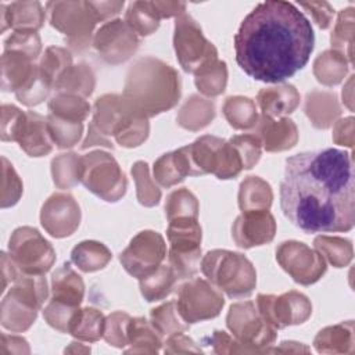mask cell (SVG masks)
<instances>
[{
  "label": "cell",
  "mask_w": 355,
  "mask_h": 355,
  "mask_svg": "<svg viewBox=\"0 0 355 355\" xmlns=\"http://www.w3.org/2000/svg\"><path fill=\"white\" fill-rule=\"evenodd\" d=\"M280 207L305 233L349 232L355 223L352 154L324 147L287 158Z\"/></svg>",
  "instance_id": "cell-1"
},
{
  "label": "cell",
  "mask_w": 355,
  "mask_h": 355,
  "mask_svg": "<svg viewBox=\"0 0 355 355\" xmlns=\"http://www.w3.org/2000/svg\"><path fill=\"white\" fill-rule=\"evenodd\" d=\"M313 44L309 19L297 6L283 0L259 3L234 35L239 67L265 83L283 82L302 69Z\"/></svg>",
  "instance_id": "cell-2"
},
{
  "label": "cell",
  "mask_w": 355,
  "mask_h": 355,
  "mask_svg": "<svg viewBox=\"0 0 355 355\" xmlns=\"http://www.w3.org/2000/svg\"><path fill=\"white\" fill-rule=\"evenodd\" d=\"M122 96L140 115L155 116L179 101V73L161 60L141 57L129 68Z\"/></svg>",
  "instance_id": "cell-3"
},
{
  "label": "cell",
  "mask_w": 355,
  "mask_h": 355,
  "mask_svg": "<svg viewBox=\"0 0 355 355\" xmlns=\"http://www.w3.org/2000/svg\"><path fill=\"white\" fill-rule=\"evenodd\" d=\"M148 118L136 112L123 96L104 94L94 103L93 125L104 136H114L122 147H137L148 136Z\"/></svg>",
  "instance_id": "cell-4"
},
{
  "label": "cell",
  "mask_w": 355,
  "mask_h": 355,
  "mask_svg": "<svg viewBox=\"0 0 355 355\" xmlns=\"http://www.w3.org/2000/svg\"><path fill=\"white\" fill-rule=\"evenodd\" d=\"M200 266L204 276L230 298L250 297L257 286L255 268L240 252L229 250L208 251Z\"/></svg>",
  "instance_id": "cell-5"
},
{
  "label": "cell",
  "mask_w": 355,
  "mask_h": 355,
  "mask_svg": "<svg viewBox=\"0 0 355 355\" xmlns=\"http://www.w3.org/2000/svg\"><path fill=\"white\" fill-rule=\"evenodd\" d=\"M182 150L187 159L189 176L212 173L226 180L237 178L244 169L237 148L229 140L216 136L204 135Z\"/></svg>",
  "instance_id": "cell-6"
},
{
  "label": "cell",
  "mask_w": 355,
  "mask_h": 355,
  "mask_svg": "<svg viewBox=\"0 0 355 355\" xmlns=\"http://www.w3.org/2000/svg\"><path fill=\"white\" fill-rule=\"evenodd\" d=\"M78 178L89 191L107 202H116L126 193L125 173L114 157L104 151L80 155Z\"/></svg>",
  "instance_id": "cell-7"
},
{
  "label": "cell",
  "mask_w": 355,
  "mask_h": 355,
  "mask_svg": "<svg viewBox=\"0 0 355 355\" xmlns=\"http://www.w3.org/2000/svg\"><path fill=\"white\" fill-rule=\"evenodd\" d=\"M168 263L179 280L193 277L198 272L201 257V226L198 218L179 216L169 220Z\"/></svg>",
  "instance_id": "cell-8"
},
{
  "label": "cell",
  "mask_w": 355,
  "mask_h": 355,
  "mask_svg": "<svg viewBox=\"0 0 355 355\" xmlns=\"http://www.w3.org/2000/svg\"><path fill=\"white\" fill-rule=\"evenodd\" d=\"M173 47L180 67L190 73H197L218 61L216 47L202 35L200 25L187 12L176 17Z\"/></svg>",
  "instance_id": "cell-9"
},
{
  "label": "cell",
  "mask_w": 355,
  "mask_h": 355,
  "mask_svg": "<svg viewBox=\"0 0 355 355\" xmlns=\"http://www.w3.org/2000/svg\"><path fill=\"white\" fill-rule=\"evenodd\" d=\"M8 257L24 275L43 276L55 262L53 245L31 226H22L12 232L8 241Z\"/></svg>",
  "instance_id": "cell-10"
},
{
  "label": "cell",
  "mask_w": 355,
  "mask_h": 355,
  "mask_svg": "<svg viewBox=\"0 0 355 355\" xmlns=\"http://www.w3.org/2000/svg\"><path fill=\"white\" fill-rule=\"evenodd\" d=\"M46 11L51 26L64 33L71 46L80 50L89 44L98 22L90 1H49Z\"/></svg>",
  "instance_id": "cell-11"
},
{
  "label": "cell",
  "mask_w": 355,
  "mask_h": 355,
  "mask_svg": "<svg viewBox=\"0 0 355 355\" xmlns=\"http://www.w3.org/2000/svg\"><path fill=\"white\" fill-rule=\"evenodd\" d=\"M226 324L233 337L250 352H266L276 340V330L261 316L252 301L232 304L226 316Z\"/></svg>",
  "instance_id": "cell-12"
},
{
  "label": "cell",
  "mask_w": 355,
  "mask_h": 355,
  "mask_svg": "<svg viewBox=\"0 0 355 355\" xmlns=\"http://www.w3.org/2000/svg\"><path fill=\"white\" fill-rule=\"evenodd\" d=\"M175 302L180 318L187 324H191L216 318L225 305V298L211 283L196 277L178 287V300Z\"/></svg>",
  "instance_id": "cell-13"
},
{
  "label": "cell",
  "mask_w": 355,
  "mask_h": 355,
  "mask_svg": "<svg viewBox=\"0 0 355 355\" xmlns=\"http://www.w3.org/2000/svg\"><path fill=\"white\" fill-rule=\"evenodd\" d=\"M165 258V240L154 230L139 232L119 255L123 269L136 279H141L153 273Z\"/></svg>",
  "instance_id": "cell-14"
},
{
  "label": "cell",
  "mask_w": 355,
  "mask_h": 355,
  "mask_svg": "<svg viewBox=\"0 0 355 355\" xmlns=\"http://www.w3.org/2000/svg\"><path fill=\"white\" fill-rule=\"evenodd\" d=\"M255 305L263 320L275 330L291 324H301L312 313V305L308 297L294 290L282 295L259 294Z\"/></svg>",
  "instance_id": "cell-15"
},
{
  "label": "cell",
  "mask_w": 355,
  "mask_h": 355,
  "mask_svg": "<svg viewBox=\"0 0 355 355\" xmlns=\"http://www.w3.org/2000/svg\"><path fill=\"white\" fill-rule=\"evenodd\" d=\"M276 261L294 282L309 286L326 273V261L319 251L301 241H284L276 250Z\"/></svg>",
  "instance_id": "cell-16"
},
{
  "label": "cell",
  "mask_w": 355,
  "mask_h": 355,
  "mask_svg": "<svg viewBox=\"0 0 355 355\" xmlns=\"http://www.w3.org/2000/svg\"><path fill=\"white\" fill-rule=\"evenodd\" d=\"M137 33L122 19L103 24L93 37V47L108 64H121L129 60L139 49Z\"/></svg>",
  "instance_id": "cell-17"
},
{
  "label": "cell",
  "mask_w": 355,
  "mask_h": 355,
  "mask_svg": "<svg viewBox=\"0 0 355 355\" xmlns=\"http://www.w3.org/2000/svg\"><path fill=\"white\" fill-rule=\"evenodd\" d=\"M40 222L53 237L71 236L80 223V208L71 194L54 193L42 207Z\"/></svg>",
  "instance_id": "cell-18"
},
{
  "label": "cell",
  "mask_w": 355,
  "mask_h": 355,
  "mask_svg": "<svg viewBox=\"0 0 355 355\" xmlns=\"http://www.w3.org/2000/svg\"><path fill=\"white\" fill-rule=\"evenodd\" d=\"M276 233V222L269 211L241 212L232 226V237L236 245L252 248L268 244Z\"/></svg>",
  "instance_id": "cell-19"
},
{
  "label": "cell",
  "mask_w": 355,
  "mask_h": 355,
  "mask_svg": "<svg viewBox=\"0 0 355 355\" xmlns=\"http://www.w3.org/2000/svg\"><path fill=\"white\" fill-rule=\"evenodd\" d=\"M251 133L259 139L261 146L269 153L288 150L298 140L297 126L288 118L275 119L261 115Z\"/></svg>",
  "instance_id": "cell-20"
},
{
  "label": "cell",
  "mask_w": 355,
  "mask_h": 355,
  "mask_svg": "<svg viewBox=\"0 0 355 355\" xmlns=\"http://www.w3.org/2000/svg\"><path fill=\"white\" fill-rule=\"evenodd\" d=\"M17 141L29 157H43L50 154L54 143L49 133L47 119L37 112L28 111Z\"/></svg>",
  "instance_id": "cell-21"
},
{
  "label": "cell",
  "mask_w": 355,
  "mask_h": 355,
  "mask_svg": "<svg viewBox=\"0 0 355 355\" xmlns=\"http://www.w3.org/2000/svg\"><path fill=\"white\" fill-rule=\"evenodd\" d=\"M1 32L7 28L14 31H33L43 26L46 11L39 1H14L11 4H0Z\"/></svg>",
  "instance_id": "cell-22"
},
{
  "label": "cell",
  "mask_w": 355,
  "mask_h": 355,
  "mask_svg": "<svg viewBox=\"0 0 355 355\" xmlns=\"http://www.w3.org/2000/svg\"><path fill=\"white\" fill-rule=\"evenodd\" d=\"M257 103L262 111V115L269 118L283 116L286 114H291L298 107L300 93L293 85L282 83L259 90Z\"/></svg>",
  "instance_id": "cell-23"
},
{
  "label": "cell",
  "mask_w": 355,
  "mask_h": 355,
  "mask_svg": "<svg viewBox=\"0 0 355 355\" xmlns=\"http://www.w3.org/2000/svg\"><path fill=\"white\" fill-rule=\"evenodd\" d=\"M85 295L82 277L71 268L69 262L62 263L51 275V300L71 306H79Z\"/></svg>",
  "instance_id": "cell-24"
},
{
  "label": "cell",
  "mask_w": 355,
  "mask_h": 355,
  "mask_svg": "<svg viewBox=\"0 0 355 355\" xmlns=\"http://www.w3.org/2000/svg\"><path fill=\"white\" fill-rule=\"evenodd\" d=\"M32 61L21 51L4 50L1 57V87L4 92H17L31 79L36 69Z\"/></svg>",
  "instance_id": "cell-25"
},
{
  "label": "cell",
  "mask_w": 355,
  "mask_h": 355,
  "mask_svg": "<svg viewBox=\"0 0 355 355\" xmlns=\"http://www.w3.org/2000/svg\"><path fill=\"white\" fill-rule=\"evenodd\" d=\"M315 348L323 354H351L354 351V322L347 320L324 327L315 337Z\"/></svg>",
  "instance_id": "cell-26"
},
{
  "label": "cell",
  "mask_w": 355,
  "mask_h": 355,
  "mask_svg": "<svg viewBox=\"0 0 355 355\" xmlns=\"http://www.w3.org/2000/svg\"><path fill=\"white\" fill-rule=\"evenodd\" d=\"M273 193L268 182L259 176L245 178L239 189V207L241 212L269 211Z\"/></svg>",
  "instance_id": "cell-27"
},
{
  "label": "cell",
  "mask_w": 355,
  "mask_h": 355,
  "mask_svg": "<svg viewBox=\"0 0 355 355\" xmlns=\"http://www.w3.org/2000/svg\"><path fill=\"white\" fill-rule=\"evenodd\" d=\"M178 282L172 266L161 263L153 273L139 279V286L143 298L147 302H154L166 298L175 290Z\"/></svg>",
  "instance_id": "cell-28"
},
{
  "label": "cell",
  "mask_w": 355,
  "mask_h": 355,
  "mask_svg": "<svg viewBox=\"0 0 355 355\" xmlns=\"http://www.w3.org/2000/svg\"><path fill=\"white\" fill-rule=\"evenodd\" d=\"M153 172L154 179L166 189L180 183L186 176H189V165L182 147L161 155L154 162Z\"/></svg>",
  "instance_id": "cell-29"
},
{
  "label": "cell",
  "mask_w": 355,
  "mask_h": 355,
  "mask_svg": "<svg viewBox=\"0 0 355 355\" xmlns=\"http://www.w3.org/2000/svg\"><path fill=\"white\" fill-rule=\"evenodd\" d=\"M104 326L105 318L98 309L90 306L78 308L69 323L68 333L78 340L94 343L104 336Z\"/></svg>",
  "instance_id": "cell-30"
},
{
  "label": "cell",
  "mask_w": 355,
  "mask_h": 355,
  "mask_svg": "<svg viewBox=\"0 0 355 355\" xmlns=\"http://www.w3.org/2000/svg\"><path fill=\"white\" fill-rule=\"evenodd\" d=\"M305 112L316 128H329L340 114L337 97L327 92H312L306 96Z\"/></svg>",
  "instance_id": "cell-31"
},
{
  "label": "cell",
  "mask_w": 355,
  "mask_h": 355,
  "mask_svg": "<svg viewBox=\"0 0 355 355\" xmlns=\"http://www.w3.org/2000/svg\"><path fill=\"white\" fill-rule=\"evenodd\" d=\"M111 251L100 241L85 240L76 244L71 252V261L82 272H96L107 266L111 261Z\"/></svg>",
  "instance_id": "cell-32"
},
{
  "label": "cell",
  "mask_w": 355,
  "mask_h": 355,
  "mask_svg": "<svg viewBox=\"0 0 355 355\" xmlns=\"http://www.w3.org/2000/svg\"><path fill=\"white\" fill-rule=\"evenodd\" d=\"M215 118V107L200 96H191L180 108L176 121L187 130H200Z\"/></svg>",
  "instance_id": "cell-33"
},
{
  "label": "cell",
  "mask_w": 355,
  "mask_h": 355,
  "mask_svg": "<svg viewBox=\"0 0 355 355\" xmlns=\"http://www.w3.org/2000/svg\"><path fill=\"white\" fill-rule=\"evenodd\" d=\"M37 309L7 294L1 301V324L3 327L19 333L28 330L36 320Z\"/></svg>",
  "instance_id": "cell-34"
},
{
  "label": "cell",
  "mask_w": 355,
  "mask_h": 355,
  "mask_svg": "<svg viewBox=\"0 0 355 355\" xmlns=\"http://www.w3.org/2000/svg\"><path fill=\"white\" fill-rule=\"evenodd\" d=\"M128 344L132 345L126 352H158L162 340L157 330L144 318H130L128 323Z\"/></svg>",
  "instance_id": "cell-35"
},
{
  "label": "cell",
  "mask_w": 355,
  "mask_h": 355,
  "mask_svg": "<svg viewBox=\"0 0 355 355\" xmlns=\"http://www.w3.org/2000/svg\"><path fill=\"white\" fill-rule=\"evenodd\" d=\"M72 67V55L67 49L49 47L39 62V71L47 85L55 90L60 80Z\"/></svg>",
  "instance_id": "cell-36"
},
{
  "label": "cell",
  "mask_w": 355,
  "mask_h": 355,
  "mask_svg": "<svg viewBox=\"0 0 355 355\" xmlns=\"http://www.w3.org/2000/svg\"><path fill=\"white\" fill-rule=\"evenodd\" d=\"M348 71L347 58L336 50H326L313 62V73L316 79L326 85L334 86L340 83Z\"/></svg>",
  "instance_id": "cell-37"
},
{
  "label": "cell",
  "mask_w": 355,
  "mask_h": 355,
  "mask_svg": "<svg viewBox=\"0 0 355 355\" xmlns=\"http://www.w3.org/2000/svg\"><path fill=\"white\" fill-rule=\"evenodd\" d=\"M223 115L234 129H251L258 122L255 103L243 96L227 97L222 107Z\"/></svg>",
  "instance_id": "cell-38"
},
{
  "label": "cell",
  "mask_w": 355,
  "mask_h": 355,
  "mask_svg": "<svg viewBox=\"0 0 355 355\" xmlns=\"http://www.w3.org/2000/svg\"><path fill=\"white\" fill-rule=\"evenodd\" d=\"M137 35L148 36L159 26L158 17L153 1H133L129 4L123 19Z\"/></svg>",
  "instance_id": "cell-39"
},
{
  "label": "cell",
  "mask_w": 355,
  "mask_h": 355,
  "mask_svg": "<svg viewBox=\"0 0 355 355\" xmlns=\"http://www.w3.org/2000/svg\"><path fill=\"white\" fill-rule=\"evenodd\" d=\"M49 110L50 114L72 122H83L90 114V105L85 97L71 93H57L49 101Z\"/></svg>",
  "instance_id": "cell-40"
},
{
  "label": "cell",
  "mask_w": 355,
  "mask_h": 355,
  "mask_svg": "<svg viewBox=\"0 0 355 355\" xmlns=\"http://www.w3.org/2000/svg\"><path fill=\"white\" fill-rule=\"evenodd\" d=\"M150 323L161 337H171L189 329V324L180 318L175 301H168L153 308L150 312Z\"/></svg>",
  "instance_id": "cell-41"
},
{
  "label": "cell",
  "mask_w": 355,
  "mask_h": 355,
  "mask_svg": "<svg viewBox=\"0 0 355 355\" xmlns=\"http://www.w3.org/2000/svg\"><path fill=\"white\" fill-rule=\"evenodd\" d=\"M331 47L337 53L343 54L349 64L354 62L352 46H354V8L348 7L340 11L337 22L330 36Z\"/></svg>",
  "instance_id": "cell-42"
},
{
  "label": "cell",
  "mask_w": 355,
  "mask_h": 355,
  "mask_svg": "<svg viewBox=\"0 0 355 355\" xmlns=\"http://www.w3.org/2000/svg\"><path fill=\"white\" fill-rule=\"evenodd\" d=\"M94 89V73L86 64L72 65L71 69L57 85L58 93H71L80 97H87Z\"/></svg>",
  "instance_id": "cell-43"
},
{
  "label": "cell",
  "mask_w": 355,
  "mask_h": 355,
  "mask_svg": "<svg viewBox=\"0 0 355 355\" xmlns=\"http://www.w3.org/2000/svg\"><path fill=\"white\" fill-rule=\"evenodd\" d=\"M313 245L316 251H319L320 255L336 268L347 266L354 255L351 241L343 237L318 236L313 241Z\"/></svg>",
  "instance_id": "cell-44"
},
{
  "label": "cell",
  "mask_w": 355,
  "mask_h": 355,
  "mask_svg": "<svg viewBox=\"0 0 355 355\" xmlns=\"http://www.w3.org/2000/svg\"><path fill=\"white\" fill-rule=\"evenodd\" d=\"M194 82L197 89L208 96L215 97L225 92L226 83H227V68L225 61H216L204 69L194 73Z\"/></svg>",
  "instance_id": "cell-45"
},
{
  "label": "cell",
  "mask_w": 355,
  "mask_h": 355,
  "mask_svg": "<svg viewBox=\"0 0 355 355\" xmlns=\"http://www.w3.org/2000/svg\"><path fill=\"white\" fill-rule=\"evenodd\" d=\"M46 119L51 140L58 148H71L78 144L83 132L82 122L67 121L53 114H50Z\"/></svg>",
  "instance_id": "cell-46"
},
{
  "label": "cell",
  "mask_w": 355,
  "mask_h": 355,
  "mask_svg": "<svg viewBox=\"0 0 355 355\" xmlns=\"http://www.w3.org/2000/svg\"><path fill=\"white\" fill-rule=\"evenodd\" d=\"M132 176L136 183L137 200L144 207H154L161 200V190L150 178L148 165L144 161H137L132 166Z\"/></svg>",
  "instance_id": "cell-47"
},
{
  "label": "cell",
  "mask_w": 355,
  "mask_h": 355,
  "mask_svg": "<svg viewBox=\"0 0 355 355\" xmlns=\"http://www.w3.org/2000/svg\"><path fill=\"white\" fill-rule=\"evenodd\" d=\"M79 155L76 153L60 154L51 161L53 180L60 189H69L79 183Z\"/></svg>",
  "instance_id": "cell-48"
},
{
  "label": "cell",
  "mask_w": 355,
  "mask_h": 355,
  "mask_svg": "<svg viewBox=\"0 0 355 355\" xmlns=\"http://www.w3.org/2000/svg\"><path fill=\"white\" fill-rule=\"evenodd\" d=\"M165 215L168 220L179 216L198 218V201L196 196L184 187L172 191L165 202Z\"/></svg>",
  "instance_id": "cell-49"
},
{
  "label": "cell",
  "mask_w": 355,
  "mask_h": 355,
  "mask_svg": "<svg viewBox=\"0 0 355 355\" xmlns=\"http://www.w3.org/2000/svg\"><path fill=\"white\" fill-rule=\"evenodd\" d=\"M51 87L47 85V82L43 79L39 65H36V69L31 79L19 89L15 92L17 98L25 104V105H36L40 104L43 100L47 98Z\"/></svg>",
  "instance_id": "cell-50"
},
{
  "label": "cell",
  "mask_w": 355,
  "mask_h": 355,
  "mask_svg": "<svg viewBox=\"0 0 355 355\" xmlns=\"http://www.w3.org/2000/svg\"><path fill=\"white\" fill-rule=\"evenodd\" d=\"M130 320V316L126 312L116 311L112 312L105 319L104 326V338L110 345L122 348L128 345V323Z\"/></svg>",
  "instance_id": "cell-51"
},
{
  "label": "cell",
  "mask_w": 355,
  "mask_h": 355,
  "mask_svg": "<svg viewBox=\"0 0 355 355\" xmlns=\"http://www.w3.org/2000/svg\"><path fill=\"white\" fill-rule=\"evenodd\" d=\"M42 42L33 31H14L12 35L4 42V50H15L29 55L33 61L40 54Z\"/></svg>",
  "instance_id": "cell-52"
},
{
  "label": "cell",
  "mask_w": 355,
  "mask_h": 355,
  "mask_svg": "<svg viewBox=\"0 0 355 355\" xmlns=\"http://www.w3.org/2000/svg\"><path fill=\"white\" fill-rule=\"evenodd\" d=\"M78 308L79 306H71V305L50 300V302L43 311V318L53 329L61 333H68L69 323L75 312L78 311Z\"/></svg>",
  "instance_id": "cell-53"
},
{
  "label": "cell",
  "mask_w": 355,
  "mask_h": 355,
  "mask_svg": "<svg viewBox=\"0 0 355 355\" xmlns=\"http://www.w3.org/2000/svg\"><path fill=\"white\" fill-rule=\"evenodd\" d=\"M229 141L237 148L241 159L244 169H251L261 158V141L259 139L252 135H237L229 139Z\"/></svg>",
  "instance_id": "cell-54"
},
{
  "label": "cell",
  "mask_w": 355,
  "mask_h": 355,
  "mask_svg": "<svg viewBox=\"0 0 355 355\" xmlns=\"http://www.w3.org/2000/svg\"><path fill=\"white\" fill-rule=\"evenodd\" d=\"M3 159V194H1V207H10L18 202L21 194H22V182L15 173L12 165L7 161V158Z\"/></svg>",
  "instance_id": "cell-55"
},
{
  "label": "cell",
  "mask_w": 355,
  "mask_h": 355,
  "mask_svg": "<svg viewBox=\"0 0 355 355\" xmlns=\"http://www.w3.org/2000/svg\"><path fill=\"white\" fill-rule=\"evenodd\" d=\"M26 112L8 104L1 107V139L4 141H17Z\"/></svg>",
  "instance_id": "cell-56"
},
{
  "label": "cell",
  "mask_w": 355,
  "mask_h": 355,
  "mask_svg": "<svg viewBox=\"0 0 355 355\" xmlns=\"http://www.w3.org/2000/svg\"><path fill=\"white\" fill-rule=\"evenodd\" d=\"M205 340H208V344H212L214 351L216 354H251L244 345H241L236 338L230 337L227 333L220 331V330H215L212 333V336L207 337Z\"/></svg>",
  "instance_id": "cell-57"
},
{
  "label": "cell",
  "mask_w": 355,
  "mask_h": 355,
  "mask_svg": "<svg viewBox=\"0 0 355 355\" xmlns=\"http://www.w3.org/2000/svg\"><path fill=\"white\" fill-rule=\"evenodd\" d=\"M302 8L308 10V12L312 15L313 21L320 29H327L331 25L334 10L333 7L326 1H311V3H301Z\"/></svg>",
  "instance_id": "cell-58"
},
{
  "label": "cell",
  "mask_w": 355,
  "mask_h": 355,
  "mask_svg": "<svg viewBox=\"0 0 355 355\" xmlns=\"http://www.w3.org/2000/svg\"><path fill=\"white\" fill-rule=\"evenodd\" d=\"M333 141L345 147L354 146V118L352 116H347L336 122L333 129Z\"/></svg>",
  "instance_id": "cell-59"
},
{
  "label": "cell",
  "mask_w": 355,
  "mask_h": 355,
  "mask_svg": "<svg viewBox=\"0 0 355 355\" xmlns=\"http://www.w3.org/2000/svg\"><path fill=\"white\" fill-rule=\"evenodd\" d=\"M165 352H201L196 343L183 333L173 334L166 340Z\"/></svg>",
  "instance_id": "cell-60"
},
{
  "label": "cell",
  "mask_w": 355,
  "mask_h": 355,
  "mask_svg": "<svg viewBox=\"0 0 355 355\" xmlns=\"http://www.w3.org/2000/svg\"><path fill=\"white\" fill-rule=\"evenodd\" d=\"M123 4H125L123 1H90V6L98 22L119 14Z\"/></svg>",
  "instance_id": "cell-61"
},
{
  "label": "cell",
  "mask_w": 355,
  "mask_h": 355,
  "mask_svg": "<svg viewBox=\"0 0 355 355\" xmlns=\"http://www.w3.org/2000/svg\"><path fill=\"white\" fill-rule=\"evenodd\" d=\"M93 146H103V147H107V148H114L112 143L103 135L97 130V128L93 125V122H90L89 125V133H87V137L85 139L83 144H82V148L86 150L89 147H93Z\"/></svg>",
  "instance_id": "cell-62"
}]
</instances>
